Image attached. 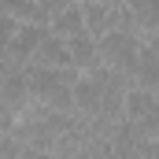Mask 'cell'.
Segmentation results:
<instances>
[{
  "label": "cell",
  "instance_id": "1",
  "mask_svg": "<svg viewBox=\"0 0 159 159\" xmlns=\"http://www.w3.org/2000/svg\"><path fill=\"white\" fill-rule=\"evenodd\" d=\"M137 48H141V41L133 37V34L107 30L104 37H96V63L129 78L133 74V63H137Z\"/></svg>",
  "mask_w": 159,
  "mask_h": 159
},
{
  "label": "cell",
  "instance_id": "2",
  "mask_svg": "<svg viewBox=\"0 0 159 159\" xmlns=\"http://www.w3.org/2000/svg\"><path fill=\"white\" fill-rule=\"evenodd\" d=\"M44 34H48V26H41V22H15V34H11L7 48H4V59H7V63L26 67V63H30V56H34V48L41 44Z\"/></svg>",
  "mask_w": 159,
  "mask_h": 159
},
{
  "label": "cell",
  "instance_id": "3",
  "mask_svg": "<svg viewBox=\"0 0 159 159\" xmlns=\"http://www.w3.org/2000/svg\"><path fill=\"white\" fill-rule=\"evenodd\" d=\"M119 7H122V0H119V4L81 0V19H85V34L96 41V37H104L107 30H115V26H119Z\"/></svg>",
  "mask_w": 159,
  "mask_h": 159
},
{
  "label": "cell",
  "instance_id": "4",
  "mask_svg": "<svg viewBox=\"0 0 159 159\" xmlns=\"http://www.w3.org/2000/svg\"><path fill=\"white\" fill-rule=\"evenodd\" d=\"M133 85L141 89H159V44H141L137 48V63H133V74H129Z\"/></svg>",
  "mask_w": 159,
  "mask_h": 159
},
{
  "label": "cell",
  "instance_id": "5",
  "mask_svg": "<svg viewBox=\"0 0 159 159\" xmlns=\"http://www.w3.org/2000/svg\"><path fill=\"white\" fill-rule=\"evenodd\" d=\"M156 111H159V96L152 89H141V85L129 81V89H126V96H122V119L137 122V119L156 115Z\"/></svg>",
  "mask_w": 159,
  "mask_h": 159
},
{
  "label": "cell",
  "instance_id": "6",
  "mask_svg": "<svg viewBox=\"0 0 159 159\" xmlns=\"http://www.w3.org/2000/svg\"><path fill=\"white\" fill-rule=\"evenodd\" d=\"M30 63L34 67H70V56H67V41L56 37L52 30L41 37V44L34 48V56H30Z\"/></svg>",
  "mask_w": 159,
  "mask_h": 159
},
{
  "label": "cell",
  "instance_id": "7",
  "mask_svg": "<svg viewBox=\"0 0 159 159\" xmlns=\"http://www.w3.org/2000/svg\"><path fill=\"white\" fill-rule=\"evenodd\" d=\"M48 30L56 34V37H78V34H85V19H81V4L78 0H70L67 7H59L52 19H48Z\"/></svg>",
  "mask_w": 159,
  "mask_h": 159
},
{
  "label": "cell",
  "instance_id": "8",
  "mask_svg": "<svg viewBox=\"0 0 159 159\" xmlns=\"http://www.w3.org/2000/svg\"><path fill=\"white\" fill-rule=\"evenodd\" d=\"M67 56H70V67L74 70H85L96 63V41L89 34H78V37H67Z\"/></svg>",
  "mask_w": 159,
  "mask_h": 159
},
{
  "label": "cell",
  "instance_id": "9",
  "mask_svg": "<svg viewBox=\"0 0 159 159\" xmlns=\"http://www.w3.org/2000/svg\"><path fill=\"white\" fill-rule=\"evenodd\" d=\"M0 11L11 15L15 22H41L44 26V19H41V11H37L34 0H0Z\"/></svg>",
  "mask_w": 159,
  "mask_h": 159
},
{
  "label": "cell",
  "instance_id": "10",
  "mask_svg": "<svg viewBox=\"0 0 159 159\" xmlns=\"http://www.w3.org/2000/svg\"><path fill=\"white\" fill-rule=\"evenodd\" d=\"M22 141H15L11 133H0V159H22Z\"/></svg>",
  "mask_w": 159,
  "mask_h": 159
},
{
  "label": "cell",
  "instance_id": "11",
  "mask_svg": "<svg viewBox=\"0 0 159 159\" xmlns=\"http://www.w3.org/2000/svg\"><path fill=\"white\" fill-rule=\"evenodd\" d=\"M78 4H81V0H78ZM100 4H119V0H100Z\"/></svg>",
  "mask_w": 159,
  "mask_h": 159
}]
</instances>
